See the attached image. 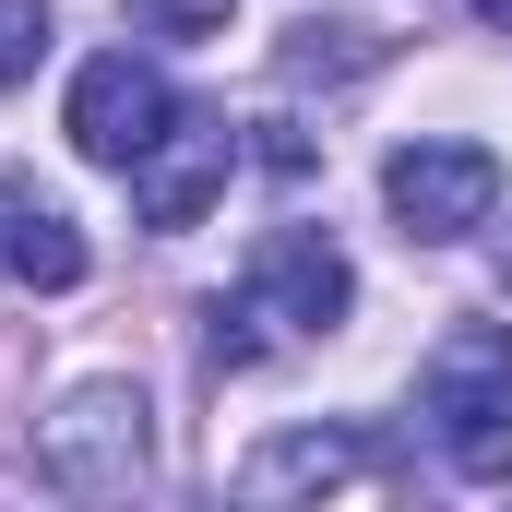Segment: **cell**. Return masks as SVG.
<instances>
[{"label": "cell", "mask_w": 512, "mask_h": 512, "mask_svg": "<svg viewBox=\"0 0 512 512\" xmlns=\"http://www.w3.org/2000/svg\"><path fill=\"white\" fill-rule=\"evenodd\" d=\"M477 24H501V36H512V0H477Z\"/></svg>", "instance_id": "obj_10"}, {"label": "cell", "mask_w": 512, "mask_h": 512, "mask_svg": "<svg viewBox=\"0 0 512 512\" xmlns=\"http://www.w3.org/2000/svg\"><path fill=\"white\" fill-rule=\"evenodd\" d=\"M84 227L48 203V191H24V179H0V274L12 286H84Z\"/></svg>", "instance_id": "obj_7"}, {"label": "cell", "mask_w": 512, "mask_h": 512, "mask_svg": "<svg viewBox=\"0 0 512 512\" xmlns=\"http://www.w3.org/2000/svg\"><path fill=\"white\" fill-rule=\"evenodd\" d=\"M167 120H179V96H167V72L131 60V48L84 60V72H72V108H60L72 155H84V167H120V179H131V155H155V131H167Z\"/></svg>", "instance_id": "obj_3"}, {"label": "cell", "mask_w": 512, "mask_h": 512, "mask_svg": "<svg viewBox=\"0 0 512 512\" xmlns=\"http://www.w3.org/2000/svg\"><path fill=\"white\" fill-rule=\"evenodd\" d=\"M48 60V0H0V84H36Z\"/></svg>", "instance_id": "obj_9"}, {"label": "cell", "mask_w": 512, "mask_h": 512, "mask_svg": "<svg viewBox=\"0 0 512 512\" xmlns=\"http://www.w3.org/2000/svg\"><path fill=\"white\" fill-rule=\"evenodd\" d=\"M48 477L60 489H131L143 477V393H120V382L72 393L48 417Z\"/></svg>", "instance_id": "obj_6"}, {"label": "cell", "mask_w": 512, "mask_h": 512, "mask_svg": "<svg viewBox=\"0 0 512 512\" xmlns=\"http://www.w3.org/2000/svg\"><path fill=\"white\" fill-rule=\"evenodd\" d=\"M429 429H441V465L465 477V489H501L512 477V322H453L441 346H429Z\"/></svg>", "instance_id": "obj_1"}, {"label": "cell", "mask_w": 512, "mask_h": 512, "mask_svg": "<svg viewBox=\"0 0 512 512\" xmlns=\"http://www.w3.org/2000/svg\"><path fill=\"white\" fill-rule=\"evenodd\" d=\"M227 167H239V131H227V120H167L155 155H131V215H143L155 239H179V227L215 215Z\"/></svg>", "instance_id": "obj_5"}, {"label": "cell", "mask_w": 512, "mask_h": 512, "mask_svg": "<svg viewBox=\"0 0 512 512\" xmlns=\"http://www.w3.org/2000/svg\"><path fill=\"white\" fill-rule=\"evenodd\" d=\"M358 477H382V453H370L358 429H298V441H262L251 465H239L251 501H286V489H358Z\"/></svg>", "instance_id": "obj_8"}, {"label": "cell", "mask_w": 512, "mask_h": 512, "mask_svg": "<svg viewBox=\"0 0 512 512\" xmlns=\"http://www.w3.org/2000/svg\"><path fill=\"white\" fill-rule=\"evenodd\" d=\"M382 203H393L405 239H465V227L501 215V155L489 143H453V131H417V143H393Z\"/></svg>", "instance_id": "obj_2"}, {"label": "cell", "mask_w": 512, "mask_h": 512, "mask_svg": "<svg viewBox=\"0 0 512 512\" xmlns=\"http://www.w3.org/2000/svg\"><path fill=\"white\" fill-rule=\"evenodd\" d=\"M251 322H274V334H334L346 310H358V274H346V251L322 239V227H274L251 251Z\"/></svg>", "instance_id": "obj_4"}]
</instances>
